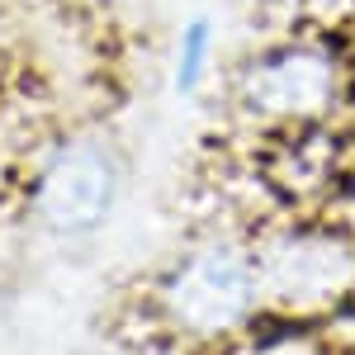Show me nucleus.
Here are the masks:
<instances>
[{"instance_id": "nucleus-4", "label": "nucleus", "mask_w": 355, "mask_h": 355, "mask_svg": "<svg viewBox=\"0 0 355 355\" xmlns=\"http://www.w3.org/2000/svg\"><path fill=\"white\" fill-rule=\"evenodd\" d=\"M261 299L284 308H318L355 289V246L331 232H284L256 256Z\"/></svg>"}, {"instance_id": "nucleus-5", "label": "nucleus", "mask_w": 355, "mask_h": 355, "mask_svg": "<svg viewBox=\"0 0 355 355\" xmlns=\"http://www.w3.org/2000/svg\"><path fill=\"white\" fill-rule=\"evenodd\" d=\"M209 57H214V24L204 15H194L190 24L180 28V67H175V85L194 90L209 71Z\"/></svg>"}, {"instance_id": "nucleus-1", "label": "nucleus", "mask_w": 355, "mask_h": 355, "mask_svg": "<svg viewBox=\"0 0 355 355\" xmlns=\"http://www.w3.org/2000/svg\"><path fill=\"white\" fill-rule=\"evenodd\" d=\"M351 67L327 38H275L261 43L232 71L237 110L279 123V128H318L346 105Z\"/></svg>"}, {"instance_id": "nucleus-2", "label": "nucleus", "mask_w": 355, "mask_h": 355, "mask_svg": "<svg viewBox=\"0 0 355 355\" xmlns=\"http://www.w3.org/2000/svg\"><path fill=\"white\" fill-rule=\"evenodd\" d=\"M128 180V162L119 142L85 133L62 142L33 185V214L57 237H90L114 218Z\"/></svg>"}, {"instance_id": "nucleus-3", "label": "nucleus", "mask_w": 355, "mask_h": 355, "mask_svg": "<svg viewBox=\"0 0 355 355\" xmlns=\"http://www.w3.org/2000/svg\"><path fill=\"white\" fill-rule=\"evenodd\" d=\"M166 318L190 336H223L237 331L256 313L261 303V275H256V256H246L232 242H209L190 251L185 261H175L166 270L162 289Z\"/></svg>"}]
</instances>
